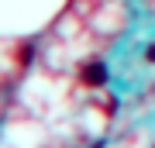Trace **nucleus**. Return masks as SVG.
Here are the masks:
<instances>
[{
    "label": "nucleus",
    "instance_id": "f257e3e1",
    "mask_svg": "<svg viewBox=\"0 0 155 148\" xmlns=\"http://www.w3.org/2000/svg\"><path fill=\"white\" fill-rule=\"evenodd\" d=\"M107 76H110V72H107V62H90L83 69V83L86 86H104Z\"/></svg>",
    "mask_w": 155,
    "mask_h": 148
},
{
    "label": "nucleus",
    "instance_id": "f03ea898",
    "mask_svg": "<svg viewBox=\"0 0 155 148\" xmlns=\"http://www.w3.org/2000/svg\"><path fill=\"white\" fill-rule=\"evenodd\" d=\"M31 59H35V48H31V45H24V48L17 52V62H21V66H31Z\"/></svg>",
    "mask_w": 155,
    "mask_h": 148
},
{
    "label": "nucleus",
    "instance_id": "7ed1b4c3",
    "mask_svg": "<svg viewBox=\"0 0 155 148\" xmlns=\"http://www.w3.org/2000/svg\"><path fill=\"white\" fill-rule=\"evenodd\" d=\"M145 59H148V62H155V45H152L148 52H145Z\"/></svg>",
    "mask_w": 155,
    "mask_h": 148
}]
</instances>
